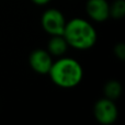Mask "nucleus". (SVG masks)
Wrapping results in <instances>:
<instances>
[{
  "label": "nucleus",
  "instance_id": "6",
  "mask_svg": "<svg viewBox=\"0 0 125 125\" xmlns=\"http://www.w3.org/2000/svg\"><path fill=\"white\" fill-rule=\"evenodd\" d=\"M86 12L92 21L105 22L110 19V3L108 0H87Z\"/></svg>",
  "mask_w": 125,
  "mask_h": 125
},
{
  "label": "nucleus",
  "instance_id": "11",
  "mask_svg": "<svg viewBox=\"0 0 125 125\" xmlns=\"http://www.w3.org/2000/svg\"><path fill=\"white\" fill-rule=\"evenodd\" d=\"M31 1L34 4H36V6H46V4H48L52 0H31Z\"/></svg>",
  "mask_w": 125,
  "mask_h": 125
},
{
  "label": "nucleus",
  "instance_id": "8",
  "mask_svg": "<svg viewBox=\"0 0 125 125\" xmlns=\"http://www.w3.org/2000/svg\"><path fill=\"white\" fill-rule=\"evenodd\" d=\"M103 93L105 98L115 101L122 94V84L117 80H110L104 84Z\"/></svg>",
  "mask_w": 125,
  "mask_h": 125
},
{
  "label": "nucleus",
  "instance_id": "4",
  "mask_svg": "<svg viewBox=\"0 0 125 125\" xmlns=\"http://www.w3.org/2000/svg\"><path fill=\"white\" fill-rule=\"evenodd\" d=\"M93 115L97 122L102 125L113 124L119 116V110L115 101L105 97L99 99L93 106Z\"/></svg>",
  "mask_w": 125,
  "mask_h": 125
},
{
  "label": "nucleus",
  "instance_id": "1",
  "mask_svg": "<svg viewBox=\"0 0 125 125\" xmlns=\"http://www.w3.org/2000/svg\"><path fill=\"white\" fill-rule=\"evenodd\" d=\"M62 36L68 46L78 51H87L95 45L98 34L93 24L82 18H73L66 22Z\"/></svg>",
  "mask_w": 125,
  "mask_h": 125
},
{
  "label": "nucleus",
  "instance_id": "7",
  "mask_svg": "<svg viewBox=\"0 0 125 125\" xmlns=\"http://www.w3.org/2000/svg\"><path fill=\"white\" fill-rule=\"evenodd\" d=\"M68 44L62 35H53L47 43V52L52 56L61 57L68 50Z\"/></svg>",
  "mask_w": 125,
  "mask_h": 125
},
{
  "label": "nucleus",
  "instance_id": "9",
  "mask_svg": "<svg viewBox=\"0 0 125 125\" xmlns=\"http://www.w3.org/2000/svg\"><path fill=\"white\" fill-rule=\"evenodd\" d=\"M125 17V0H114L110 4V18L121 20Z\"/></svg>",
  "mask_w": 125,
  "mask_h": 125
},
{
  "label": "nucleus",
  "instance_id": "2",
  "mask_svg": "<svg viewBox=\"0 0 125 125\" xmlns=\"http://www.w3.org/2000/svg\"><path fill=\"white\" fill-rule=\"evenodd\" d=\"M54 84L59 88L71 89L77 87L83 78V68L81 64L71 57H58L53 61L47 73Z\"/></svg>",
  "mask_w": 125,
  "mask_h": 125
},
{
  "label": "nucleus",
  "instance_id": "10",
  "mask_svg": "<svg viewBox=\"0 0 125 125\" xmlns=\"http://www.w3.org/2000/svg\"><path fill=\"white\" fill-rule=\"evenodd\" d=\"M114 55L121 61L125 59V44L124 43H117L115 44L114 48H113Z\"/></svg>",
  "mask_w": 125,
  "mask_h": 125
},
{
  "label": "nucleus",
  "instance_id": "5",
  "mask_svg": "<svg viewBox=\"0 0 125 125\" xmlns=\"http://www.w3.org/2000/svg\"><path fill=\"white\" fill-rule=\"evenodd\" d=\"M29 64L33 71L39 75H47L53 64V56L46 50L37 48L29 56Z\"/></svg>",
  "mask_w": 125,
  "mask_h": 125
},
{
  "label": "nucleus",
  "instance_id": "3",
  "mask_svg": "<svg viewBox=\"0 0 125 125\" xmlns=\"http://www.w3.org/2000/svg\"><path fill=\"white\" fill-rule=\"evenodd\" d=\"M66 22L67 21L64 13L55 8H50L46 11H44L41 18L42 29L51 36L62 35Z\"/></svg>",
  "mask_w": 125,
  "mask_h": 125
}]
</instances>
